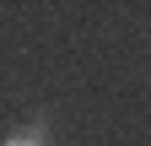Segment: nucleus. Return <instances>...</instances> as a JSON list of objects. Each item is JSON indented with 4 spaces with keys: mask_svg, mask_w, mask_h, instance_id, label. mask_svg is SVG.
I'll use <instances>...</instances> for the list:
<instances>
[{
    "mask_svg": "<svg viewBox=\"0 0 151 146\" xmlns=\"http://www.w3.org/2000/svg\"><path fill=\"white\" fill-rule=\"evenodd\" d=\"M0 146H49V141H43V130H16V135H6Z\"/></svg>",
    "mask_w": 151,
    "mask_h": 146,
    "instance_id": "f257e3e1",
    "label": "nucleus"
}]
</instances>
